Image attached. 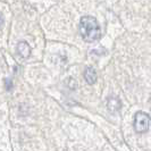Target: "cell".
<instances>
[{
    "instance_id": "obj_1",
    "label": "cell",
    "mask_w": 151,
    "mask_h": 151,
    "mask_svg": "<svg viewBox=\"0 0 151 151\" xmlns=\"http://www.w3.org/2000/svg\"><path fill=\"white\" fill-rule=\"evenodd\" d=\"M80 33L85 42H94L100 38V26L92 16H84L80 22Z\"/></svg>"
},
{
    "instance_id": "obj_2",
    "label": "cell",
    "mask_w": 151,
    "mask_h": 151,
    "mask_svg": "<svg viewBox=\"0 0 151 151\" xmlns=\"http://www.w3.org/2000/svg\"><path fill=\"white\" fill-rule=\"evenodd\" d=\"M150 126V116L143 111H137L134 117V129L136 133H145Z\"/></svg>"
},
{
    "instance_id": "obj_3",
    "label": "cell",
    "mask_w": 151,
    "mask_h": 151,
    "mask_svg": "<svg viewBox=\"0 0 151 151\" xmlns=\"http://www.w3.org/2000/svg\"><path fill=\"white\" fill-rule=\"evenodd\" d=\"M107 108H108V110L111 111V113H116V111L121 110V108H122L121 99L115 97V96L109 97L108 100H107Z\"/></svg>"
},
{
    "instance_id": "obj_4",
    "label": "cell",
    "mask_w": 151,
    "mask_h": 151,
    "mask_svg": "<svg viewBox=\"0 0 151 151\" xmlns=\"http://www.w3.org/2000/svg\"><path fill=\"white\" fill-rule=\"evenodd\" d=\"M17 51L19 53V56L22 58H27L31 53V48L30 45H27L25 41H21L18 45H17Z\"/></svg>"
},
{
    "instance_id": "obj_5",
    "label": "cell",
    "mask_w": 151,
    "mask_h": 151,
    "mask_svg": "<svg viewBox=\"0 0 151 151\" xmlns=\"http://www.w3.org/2000/svg\"><path fill=\"white\" fill-rule=\"evenodd\" d=\"M84 78L88 84H94L97 81V72L92 67H88L84 70Z\"/></svg>"
},
{
    "instance_id": "obj_6",
    "label": "cell",
    "mask_w": 151,
    "mask_h": 151,
    "mask_svg": "<svg viewBox=\"0 0 151 151\" xmlns=\"http://www.w3.org/2000/svg\"><path fill=\"white\" fill-rule=\"evenodd\" d=\"M5 84H6V89H7V91H12V89H13V82H12L10 80L6 78V80H5Z\"/></svg>"
}]
</instances>
